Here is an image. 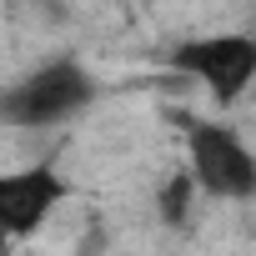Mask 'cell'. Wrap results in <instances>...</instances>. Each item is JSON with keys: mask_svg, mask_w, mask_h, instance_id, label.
Instances as JSON below:
<instances>
[{"mask_svg": "<svg viewBox=\"0 0 256 256\" xmlns=\"http://www.w3.org/2000/svg\"><path fill=\"white\" fill-rule=\"evenodd\" d=\"M90 100H96V76L76 56H56V60L36 66L30 76H20L16 86L0 90V120L40 131V126L76 120Z\"/></svg>", "mask_w": 256, "mask_h": 256, "instance_id": "6da1fadb", "label": "cell"}, {"mask_svg": "<svg viewBox=\"0 0 256 256\" xmlns=\"http://www.w3.org/2000/svg\"><path fill=\"white\" fill-rule=\"evenodd\" d=\"M186 176L196 191L216 201H251L256 196V151L226 120H191L186 126Z\"/></svg>", "mask_w": 256, "mask_h": 256, "instance_id": "7a4b0ae2", "label": "cell"}, {"mask_svg": "<svg viewBox=\"0 0 256 256\" xmlns=\"http://www.w3.org/2000/svg\"><path fill=\"white\" fill-rule=\"evenodd\" d=\"M171 70L176 76H191L196 86H206V96L216 106H231L256 80V46L246 40V30L196 36V40H181L171 50Z\"/></svg>", "mask_w": 256, "mask_h": 256, "instance_id": "3957f363", "label": "cell"}, {"mask_svg": "<svg viewBox=\"0 0 256 256\" xmlns=\"http://www.w3.org/2000/svg\"><path fill=\"white\" fill-rule=\"evenodd\" d=\"M60 201H70V181H66L50 161L0 171V236L30 241V236L60 211Z\"/></svg>", "mask_w": 256, "mask_h": 256, "instance_id": "277c9868", "label": "cell"}, {"mask_svg": "<svg viewBox=\"0 0 256 256\" xmlns=\"http://www.w3.org/2000/svg\"><path fill=\"white\" fill-rule=\"evenodd\" d=\"M156 201H161V221H166V226H186V221H191L196 181L186 176V166H181V171H176V176H171V181L161 186V196H156Z\"/></svg>", "mask_w": 256, "mask_h": 256, "instance_id": "5b68a950", "label": "cell"}, {"mask_svg": "<svg viewBox=\"0 0 256 256\" xmlns=\"http://www.w3.org/2000/svg\"><path fill=\"white\" fill-rule=\"evenodd\" d=\"M10 251H16V241H10V236H0V256H10Z\"/></svg>", "mask_w": 256, "mask_h": 256, "instance_id": "8992f818", "label": "cell"}, {"mask_svg": "<svg viewBox=\"0 0 256 256\" xmlns=\"http://www.w3.org/2000/svg\"><path fill=\"white\" fill-rule=\"evenodd\" d=\"M246 40H251V46H256V26H251V30H246Z\"/></svg>", "mask_w": 256, "mask_h": 256, "instance_id": "52a82bcc", "label": "cell"}]
</instances>
